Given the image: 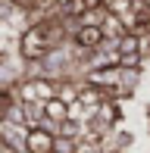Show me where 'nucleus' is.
Returning a JSON list of instances; mask_svg holds the SVG:
<instances>
[{"label":"nucleus","instance_id":"5","mask_svg":"<svg viewBox=\"0 0 150 153\" xmlns=\"http://www.w3.org/2000/svg\"><path fill=\"white\" fill-rule=\"evenodd\" d=\"M138 41H141V59H150V31H144V34H138Z\"/></svg>","mask_w":150,"mask_h":153},{"label":"nucleus","instance_id":"2","mask_svg":"<svg viewBox=\"0 0 150 153\" xmlns=\"http://www.w3.org/2000/svg\"><path fill=\"white\" fill-rule=\"evenodd\" d=\"M103 28H97V25H81L78 31L72 34V44L78 47V50H94V47L103 44Z\"/></svg>","mask_w":150,"mask_h":153},{"label":"nucleus","instance_id":"6","mask_svg":"<svg viewBox=\"0 0 150 153\" xmlns=\"http://www.w3.org/2000/svg\"><path fill=\"white\" fill-rule=\"evenodd\" d=\"M0 153H19V150H13V147H6V144H0Z\"/></svg>","mask_w":150,"mask_h":153},{"label":"nucleus","instance_id":"3","mask_svg":"<svg viewBox=\"0 0 150 153\" xmlns=\"http://www.w3.org/2000/svg\"><path fill=\"white\" fill-rule=\"evenodd\" d=\"M53 134L81 141V137H85V122H81V119H63V122H56V131H53Z\"/></svg>","mask_w":150,"mask_h":153},{"label":"nucleus","instance_id":"7","mask_svg":"<svg viewBox=\"0 0 150 153\" xmlns=\"http://www.w3.org/2000/svg\"><path fill=\"white\" fill-rule=\"evenodd\" d=\"M144 3H147V6H150V0H144Z\"/></svg>","mask_w":150,"mask_h":153},{"label":"nucleus","instance_id":"4","mask_svg":"<svg viewBox=\"0 0 150 153\" xmlns=\"http://www.w3.org/2000/svg\"><path fill=\"white\" fill-rule=\"evenodd\" d=\"M81 141H72V137H53V153H78Z\"/></svg>","mask_w":150,"mask_h":153},{"label":"nucleus","instance_id":"1","mask_svg":"<svg viewBox=\"0 0 150 153\" xmlns=\"http://www.w3.org/2000/svg\"><path fill=\"white\" fill-rule=\"evenodd\" d=\"M53 137L44 128H28L25 131V153H53Z\"/></svg>","mask_w":150,"mask_h":153}]
</instances>
